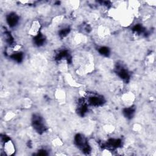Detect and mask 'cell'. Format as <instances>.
<instances>
[{"label": "cell", "mask_w": 156, "mask_h": 156, "mask_svg": "<svg viewBox=\"0 0 156 156\" xmlns=\"http://www.w3.org/2000/svg\"><path fill=\"white\" fill-rule=\"evenodd\" d=\"M4 153H5L6 155H12L15 151V148L13 143L10 140H7L4 143Z\"/></svg>", "instance_id": "6da1fadb"}, {"label": "cell", "mask_w": 156, "mask_h": 156, "mask_svg": "<svg viewBox=\"0 0 156 156\" xmlns=\"http://www.w3.org/2000/svg\"><path fill=\"white\" fill-rule=\"evenodd\" d=\"M7 21L10 26L14 27L18 22V16L16 13H11L7 17Z\"/></svg>", "instance_id": "7a4b0ae2"}]
</instances>
